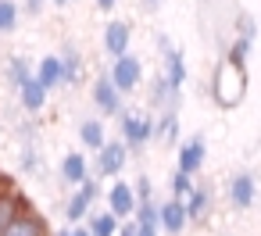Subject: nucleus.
Wrapping results in <instances>:
<instances>
[{"instance_id":"nucleus-19","label":"nucleus","mask_w":261,"mask_h":236,"mask_svg":"<svg viewBox=\"0 0 261 236\" xmlns=\"http://www.w3.org/2000/svg\"><path fill=\"white\" fill-rule=\"evenodd\" d=\"M15 93H18V108H22L25 115H40V111L47 108V97H50V93H47V90L33 79V75H29V79H25Z\"/></svg>"},{"instance_id":"nucleus-23","label":"nucleus","mask_w":261,"mask_h":236,"mask_svg":"<svg viewBox=\"0 0 261 236\" xmlns=\"http://www.w3.org/2000/svg\"><path fill=\"white\" fill-rule=\"evenodd\" d=\"M18 172L22 175H43V150L36 147V143H22V150H18Z\"/></svg>"},{"instance_id":"nucleus-26","label":"nucleus","mask_w":261,"mask_h":236,"mask_svg":"<svg viewBox=\"0 0 261 236\" xmlns=\"http://www.w3.org/2000/svg\"><path fill=\"white\" fill-rule=\"evenodd\" d=\"M18 22H22V15H18V0H0V36L15 33Z\"/></svg>"},{"instance_id":"nucleus-34","label":"nucleus","mask_w":261,"mask_h":236,"mask_svg":"<svg viewBox=\"0 0 261 236\" xmlns=\"http://www.w3.org/2000/svg\"><path fill=\"white\" fill-rule=\"evenodd\" d=\"M93 4H97V11H115L118 0H93Z\"/></svg>"},{"instance_id":"nucleus-6","label":"nucleus","mask_w":261,"mask_h":236,"mask_svg":"<svg viewBox=\"0 0 261 236\" xmlns=\"http://www.w3.org/2000/svg\"><path fill=\"white\" fill-rule=\"evenodd\" d=\"M204 161H207V140H204V133H193L182 143H175V168L179 172L197 175V172H204Z\"/></svg>"},{"instance_id":"nucleus-4","label":"nucleus","mask_w":261,"mask_h":236,"mask_svg":"<svg viewBox=\"0 0 261 236\" xmlns=\"http://www.w3.org/2000/svg\"><path fill=\"white\" fill-rule=\"evenodd\" d=\"M129 158H133V154L125 150L122 140H104V147L93 154V172H97V179H122Z\"/></svg>"},{"instance_id":"nucleus-5","label":"nucleus","mask_w":261,"mask_h":236,"mask_svg":"<svg viewBox=\"0 0 261 236\" xmlns=\"http://www.w3.org/2000/svg\"><path fill=\"white\" fill-rule=\"evenodd\" d=\"M257 200V179L250 172H232L225 179V204L229 211H250Z\"/></svg>"},{"instance_id":"nucleus-15","label":"nucleus","mask_w":261,"mask_h":236,"mask_svg":"<svg viewBox=\"0 0 261 236\" xmlns=\"http://www.w3.org/2000/svg\"><path fill=\"white\" fill-rule=\"evenodd\" d=\"M0 236H50V225L43 222V215H40L36 207H29V211H22Z\"/></svg>"},{"instance_id":"nucleus-29","label":"nucleus","mask_w":261,"mask_h":236,"mask_svg":"<svg viewBox=\"0 0 261 236\" xmlns=\"http://www.w3.org/2000/svg\"><path fill=\"white\" fill-rule=\"evenodd\" d=\"M75 190H79V193L86 197V204H90V207H93V204H97V200L104 197V190H100V179H97V175H90V179H86V182H79Z\"/></svg>"},{"instance_id":"nucleus-13","label":"nucleus","mask_w":261,"mask_h":236,"mask_svg":"<svg viewBox=\"0 0 261 236\" xmlns=\"http://www.w3.org/2000/svg\"><path fill=\"white\" fill-rule=\"evenodd\" d=\"M182 207H186V222H207V215H211V207H215L211 186L193 182V190L182 197Z\"/></svg>"},{"instance_id":"nucleus-20","label":"nucleus","mask_w":261,"mask_h":236,"mask_svg":"<svg viewBox=\"0 0 261 236\" xmlns=\"http://www.w3.org/2000/svg\"><path fill=\"white\" fill-rule=\"evenodd\" d=\"M154 143H165V147L179 143V111H158L154 115Z\"/></svg>"},{"instance_id":"nucleus-21","label":"nucleus","mask_w":261,"mask_h":236,"mask_svg":"<svg viewBox=\"0 0 261 236\" xmlns=\"http://www.w3.org/2000/svg\"><path fill=\"white\" fill-rule=\"evenodd\" d=\"M0 75H4V86H8V90H18V86L33 75V61L22 58V54H11V58L4 61V72H0Z\"/></svg>"},{"instance_id":"nucleus-7","label":"nucleus","mask_w":261,"mask_h":236,"mask_svg":"<svg viewBox=\"0 0 261 236\" xmlns=\"http://www.w3.org/2000/svg\"><path fill=\"white\" fill-rule=\"evenodd\" d=\"M179 97L182 90H175L165 75H154L147 83V111L158 115V111H179Z\"/></svg>"},{"instance_id":"nucleus-8","label":"nucleus","mask_w":261,"mask_h":236,"mask_svg":"<svg viewBox=\"0 0 261 236\" xmlns=\"http://www.w3.org/2000/svg\"><path fill=\"white\" fill-rule=\"evenodd\" d=\"M90 100H93V108H97L104 118H115V115L125 108V97L111 86V79H108L104 72L93 79V86H90Z\"/></svg>"},{"instance_id":"nucleus-28","label":"nucleus","mask_w":261,"mask_h":236,"mask_svg":"<svg viewBox=\"0 0 261 236\" xmlns=\"http://www.w3.org/2000/svg\"><path fill=\"white\" fill-rule=\"evenodd\" d=\"M250 47H254V40L232 36V40H229V50H225V58H229V61H236V65H247V58H250Z\"/></svg>"},{"instance_id":"nucleus-10","label":"nucleus","mask_w":261,"mask_h":236,"mask_svg":"<svg viewBox=\"0 0 261 236\" xmlns=\"http://www.w3.org/2000/svg\"><path fill=\"white\" fill-rule=\"evenodd\" d=\"M104 211H111L118 222L122 218H129L133 215V207H136V193H133V186L125 182V179H111V186L104 190Z\"/></svg>"},{"instance_id":"nucleus-35","label":"nucleus","mask_w":261,"mask_h":236,"mask_svg":"<svg viewBox=\"0 0 261 236\" xmlns=\"http://www.w3.org/2000/svg\"><path fill=\"white\" fill-rule=\"evenodd\" d=\"M161 4H165V0H140V8H143V11H158Z\"/></svg>"},{"instance_id":"nucleus-17","label":"nucleus","mask_w":261,"mask_h":236,"mask_svg":"<svg viewBox=\"0 0 261 236\" xmlns=\"http://www.w3.org/2000/svg\"><path fill=\"white\" fill-rule=\"evenodd\" d=\"M161 75H165L175 90H182V86H186L190 68H186V54H182V47H168V50L161 54Z\"/></svg>"},{"instance_id":"nucleus-25","label":"nucleus","mask_w":261,"mask_h":236,"mask_svg":"<svg viewBox=\"0 0 261 236\" xmlns=\"http://www.w3.org/2000/svg\"><path fill=\"white\" fill-rule=\"evenodd\" d=\"M86 215H90V204H86V197L75 190V193L65 200V218H68V225H83Z\"/></svg>"},{"instance_id":"nucleus-24","label":"nucleus","mask_w":261,"mask_h":236,"mask_svg":"<svg viewBox=\"0 0 261 236\" xmlns=\"http://www.w3.org/2000/svg\"><path fill=\"white\" fill-rule=\"evenodd\" d=\"M86 232L90 236H115L118 232V218L111 211H90L86 215Z\"/></svg>"},{"instance_id":"nucleus-36","label":"nucleus","mask_w":261,"mask_h":236,"mask_svg":"<svg viewBox=\"0 0 261 236\" xmlns=\"http://www.w3.org/2000/svg\"><path fill=\"white\" fill-rule=\"evenodd\" d=\"M68 236H90L86 225H68Z\"/></svg>"},{"instance_id":"nucleus-32","label":"nucleus","mask_w":261,"mask_h":236,"mask_svg":"<svg viewBox=\"0 0 261 236\" xmlns=\"http://www.w3.org/2000/svg\"><path fill=\"white\" fill-rule=\"evenodd\" d=\"M154 47H158V54H165V50H168V47H175V43H172L165 33H158V36H154Z\"/></svg>"},{"instance_id":"nucleus-38","label":"nucleus","mask_w":261,"mask_h":236,"mask_svg":"<svg viewBox=\"0 0 261 236\" xmlns=\"http://www.w3.org/2000/svg\"><path fill=\"white\" fill-rule=\"evenodd\" d=\"M0 136H4V125H0Z\"/></svg>"},{"instance_id":"nucleus-31","label":"nucleus","mask_w":261,"mask_h":236,"mask_svg":"<svg viewBox=\"0 0 261 236\" xmlns=\"http://www.w3.org/2000/svg\"><path fill=\"white\" fill-rule=\"evenodd\" d=\"M129 186H133V193H136V200H150V197H154V182H150L147 172H143L136 182H129Z\"/></svg>"},{"instance_id":"nucleus-37","label":"nucleus","mask_w":261,"mask_h":236,"mask_svg":"<svg viewBox=\"0 0 261 236\" xmlns=\"http://www.w3.org/2000/svg\"><path fill=\"white\" fill-rule=\"evenodd\" d=\"M50 8H68V4H75V0H47Z\"/></svg>"},{"instance_id":"nucleus-11","label":"nucleus","mask_w":261,"mask_h":236,"mask_svg":"<svg viewBox=\"0 0 261 236\" xmlns=\"http://www.w3.org/2000/svg\"><path fill=\"white\" fill-rule=\"evenodd\" d=\"M104 54L108 58H118V54H129V47H133V25L129 22H122V18H111L108 25H104Z\"/></svg>"},{"instance_id":"nucleus-27","label":"nucleus","mask_w":261,"mask_h":236,"mask_svg":"<svg viewBox=\"0 0 261 236\" xmlns=\"http://www.w3.org/2000/svg\"><path fill=\"white\" fill-rule=\"evenodd\" d=\"M190 190H193V175H186V172L172 168V172H168V197H179V200H182Z\"/></svg>"},{"instance_id":"nucleus-3","label":"nucleus","mask_w":261,"mask_h":236,"mask_svg":"<svg viewBox=\"0 0 261 236\" xmlns=\"http://www.w3.org/2000/svg\"><path fill=\"white\" fill-rule=\"evenodd\" d=\"M108 79H111V86L122 93V97H129V93H136L140 86H143V61L129 50V54H118V58H111V65H108V72H104Z\"/></svg>"},{"instance_id":"nucleus-1","label":"nucleus","mask_w":261,"mask_h":236,"mask_svg":"<svg viewBox=\"0 0 261 236\" xmlns=\"http://www.w3.org/2000/svg\"><path fill=\"white\" fill-rule=\"evenodd\" d=\"M247 97V65H236L229 58H222L215 65V79H211V100L225 111L240 108Z\"/></svg>"},{"instance_id":"nucleus-22","label":"nucleus","mask_w":261,"mask_h":236,"mask_svg":"<svg viewBox=\"0 0 261 236\" xmlns=\"http://www.w3.org/2000/svg\"><path fill=\"white\" fill-rule=\"evenodd\" d=\"M104 140H108L104 118H83V122H79V143H83L90 154H97V150L104 147Z\"/></svg>"},{"instance_id":"nucleus-9","label":"nucleus","mask_w":261,"mask_h":236,"mask_svg":"<svg viewBox=\"0 0 261 236\" xmlns=\"http://www.w3.org/2000/svg\"><path fill=\"white\" fill-rule=\"evenodd\" d=\"M186 225H190V222H186V207H182L179 197L158 200V229H161L165 236H182Z\"/></svg>"},{"instance_id":"nucleus-2","label":"nucleus","mask_w":261,"mask_h":236,"mask_svg":"<svg viewBox=\"0 0 261 236\" xmlns=\"http://www.w3.org/2000/svg\"><path fill=\"white\" fill-rule=\"evenodd\" d=\"M118 140L125 143L129 154H143L150 143H154V115L143 108V111H133V108H122L118 115Z\"/></svg>"},{"instance_id":"nucleus-14","label":"nucleus","mask_w":261,"mask_h":236,"mask_svg":"<svg viewBox=\"0 0 261 236\" xmlns=\"http://www.w3.org/2000/svg\"><path fill=\"white\" fill-rule=\"evenodd\" d=\"M58 179H61L65 186L86 182V179H90V161H86V154H83V150H68V154L58 161Z\"/></svg>"},{"instance_id":"nucleus-30","label":"nucleus","mask_w":261,"mask_h":236,"mask_svg":"<svg viewBox=\"0 0 261 236\" xmlns=\"http://www.w3.org/2000/svg\"><path fill=\"white\" fill-rule=\"evenodd\" d=\"M47 11V0H18V15L22 18H40Z\"/></svg>"},{"instance_id":"nucleus-33","label":"nucleus","mask_w":261,"mask_h":236,"mask_svg":"<svg viewBox=\"0 0 261 236\" xmlns=\"http://www.w3.org/2000/svg\"><path fill=\"white\" fill-rule=\"evenodd\" d=\"M115 236H133V218H122L118 222V232Z\"/></svg>"},{"instance_id":"nucleus-16","label":"nucleus","mask_w":261,"mask_h":236,"mask_svg":"<svg viewBox=\"0 0 261 236\" xmlns=\"http://www.w3.org/2000/svg\"><path fill=\"white\" fill-rule=\"evenodd\" d=\"M33 79L47 90V93H54V90H65V72H61V61H58V54H47V58H40L36 61V68H33Z\"/></svg>"},{"instance_id":"nucleus-12","label":"nucleus","mask_w":261,"mask_h":236,"mask_svg":"<svg viewBox=\"0 0 261 236\" xmlns=\"http://www.w3.org/2000/svg\"><path fill=\"white\" fill-rule=\"evenodd\" d=\"M33 204H29V197L22 193V190H15L11 182H4L0 186V232H4L22 211H29Z\"/></svg>"},{"instance_id":"nucleus-18","label":"nucleus","mask_w":261,"mask_h":236,"mask_svg":"<svg viewBox=\"0 0 261 236\" xmlns=\"http://www.w3.org/2000/svg\"><path fill=\"white\" fill-rule=\"evenodd\" d=\"M58 61H61V72H65V86H75L83 83V68H86V58L75 43H61L58 50Z\"/></svg>"}]
</instances>
